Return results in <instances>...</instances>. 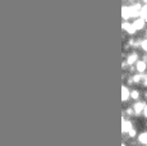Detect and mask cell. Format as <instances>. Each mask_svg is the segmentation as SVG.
Wrapping results in <instances>:
<instances>
[{"label":"cell","instance_id":"52a82bcc","mask_svg":"<svg viewBox=\"0 0 147 146\" xmlns=\"http://www.w3.org/2000/svg\"><path fill=\"white\" fill-rule=\"evenodd\" d=\"M133 128V126H132V122L131 120H125L123 118V123H121V131H123V133H128L129 130H132Z\"/></svg>","mask_w":147,"mask_h":146},{"label":"cell","instance_id":"e0dca14e","mask_svg":"<svg viewBox=\"0 0 147 146\" xmlns=\"http://www.w3.org/2000/svg\"><path fill=\"white\" fill-rule=\"evenodd\" d=\"M146 35H147V30H146Z\"/></svg>","mask_w":147,"mask_h":146},{"label":"cell","instance_id":"2e32d148","mask_svg":"<svg viewBox=\"0 0 147 146\" xmlns=\"http://www.w3.org/2000/svg\"><path fill=\"white\" fill-rule=\"evenodd\" d=\"M121 146H125V144H121Z\"/></svg>","mask_w":147,"mask_h":146},{"label":"cell","instance_id":"6da1fadb","mask_svg":"<svg viewBox=\"0 0 147 146\" xmlns=\"http://www.w3.org/2000/svg\"><path fill=\"white\" fill-rule=\"evenodd\" d=\"M141 4H133V5H128V7H123L121 10V16L124 19H129V18H137L138 16L141 17Z\"/></svg>","mask_w":147,"mask_h":146},{"label":"cell","instance_id":"4fadbf2b","mask_svg":"<svg viewBox=\"0 0 147 146\" xmlns=\"http://www.w3.org/2000/svg\"><path fill=\"white\" fill-rule=\"evenodd\" d=\"M128 135H129V137H136L137 132H136L134 128H132V130H129V131H128Z\"/></svg>","mask_w":147,"mask_h":146},{"label":"cell","instance_id":"8992f818","mask_svg":"<svg viewBox=\"0 0 147 146\" xmlns=\"http://www.w3.org/2000/svg\"><path fill=\"white\" fill-rule=\"evenodd\" d=\"M123 30L125 31L127 33H129V35H134V33L137 32L133 24H132V23H128V22H124V23H123Z\"/></svg>","mask_w":147,"mask_h":146},{"label":"cell","instance_id":"9a60e30c","mask_svg":"<svg viewBox=\"0 0 147 146\" xmlns=\"http://www.w3.org/2000/svg\"><path fill=\"white\" fill-rule=\"evenodd\" d=\"M143 116H145L147 118V105L145 106V109H143Z\"/></svg>","mask_w":147,"mask_h":146},{"label":"cell","instance_id":"3957f363","mask_svg":"<svg viewBox=\"0 0 147 146\" xmlns=\"http://www.w3.org/2000/svg\"><path fill=\"white\" fill-rule=\"evenodd\" d=\"M145 23H146V21L142 18V17H140V18H136L134 21L132 22V24L134 26L136 31H141V30H143V27H145Z\"/></svg>","mask_w":147,"mask_h":146},{"label":"cell","instance_id":"5bb4252c","mask_svg":"<svg viewBox=\"0 0 147 146\" xmlns=\"http://www.w3.org/2000/svg\"><path fill=\"white\" fill-rule=\"evenodd\" d=\"M143 86H145V87H147V74H143Z\"/></svg>","mask_w":147,"mask_h":146},{"label":"cell","instance_id":"5b68a950","mask_svg":"<svg viewBox=\"0 0 147 146\" xmlns=\"http://www.w3.org/2000/svg\"><path fill=\"white\" fill-rule=\"evenodd\" d=\"M129 97H131V90L125 85H123L121 86V101H127Z\"/></svg>","mask_w":147,"mask_h":146},{"label":"cell","instance_id":"ba28073f","mask_svg":"<svg viewBox=\"0 0 147 146\" xmlns=\"http://www.w3.org/2000/svg\"><path fill=\"white\" fill-rule=\"evenodd\" d=\"M138 60V54L137 53H132V54L128 55V58H127V64L128 66H132V64H136Z\"/></svg>","mask_w":147,"mask_h":146},{"label":"cell","instance_id":"277c9868","mask_svg":"<svg viewBox=\"0 0 147 146\" xmlns=\"http://www.w3.org/2000/svg\"><path fill=\"white\" fill-rule=\"evenodd\" d=\"M136 69H137L138 73L145 74V72L147 69V62H145V60H137V63H136Z\"/></svg>","mask_w":147,"mask_h":146},{"label":"cell","instance_id":"7a4b0ae2","mask_svg":"<svg viewBox=\"0 0 147 146\" xmlns=\"http://www.w3.org/2000/svg\"><path fill=\"white\" fill-rule=\"evenodd\" d=\"M145 106H146V104L143 103V101H136L132 108H133V112H134L136 116H140V114L143 113V109H145Z\"/></svg>","mask_w":147,"mask_h":146},{"label":"cell","instance_id":"7c38bea8","mask_svg":"<svg viewBox=\"0 0 147 146\" xmlns=\"http://www.w3.org/2000/svg\"><path fill=\"white\" fill-rule=\"evenodd\" d=\"M140 46H141V49H142L143 51L147 53V39H146V40H142V41H141Z\"/></svg>","mask_w":147,"mask_h":146},{"label":"cell","instance_id":"8fae6325","mask_svg":"<svg viewBox=\"0 0 147 146\" xmlns=\"http://www.w3.org/2000/svg\"><path fill=\"white\" fill-rule=\"evenodd\" d=\"M141 17H142L145 21H147V4L141 8Z\"/></svg>","mask_w":147,"mask_h":146},{"label":"cell","instance_id":"9c48e42d","mask_svg":"<svg viewBox=\"0 0 147 146\" xmlns=\"http://www.w3.org/2000/svg\"><path fill=\"white\" fill-rule=\"evenodd\" d=\"M138 141H140L142 145L147 146V132H142V133H140V136H138Z\"/></svg>","mask_w":147,"mask_h":146},{"label":"cell","instance_id":"30bf717a","mask_svg":"<svg viewBox=\"0 0 147 146\" xmlns=\"http://www.w3.org/2000/svg\"><path fill=\"white\" fill-rule=\"evenodd\" d=\"M140 96H141V94H140V91H138V90H132V91H131V97L133 100H136V101L140 99Z\"/></svg>","mask_w":147,"mask_h":146}]
</instances>
